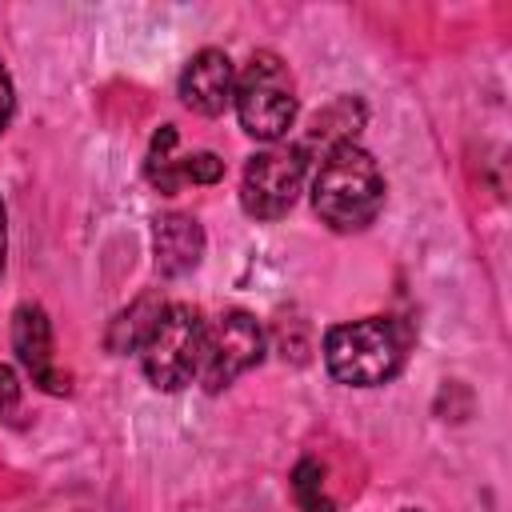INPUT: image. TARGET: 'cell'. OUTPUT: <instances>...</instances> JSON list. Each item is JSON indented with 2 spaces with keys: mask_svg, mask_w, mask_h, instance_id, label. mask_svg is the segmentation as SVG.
<instances>
[{
  "mask_svg": "<svg viewBox=\"0 0 512 512\" xmlns=\"http://www.w3.org/2000/svg\"><path fill=\"white\" fill-rule=\"evenodd\" d=\"M312 208L336 232L368 228L384 208V176L372 152H364L360 144H344L320 156V168L312 176Z\"/></svg>",
  "mask_w": 512,
  "mask_h": 512,
  "instance_id": "6da1fadb",
  "label": "cell"
},
{
  "mask_svg": "<svg viewBox=\"0 0 512 512\" xmlns=\"http://www.w3.org/2000/svg\"><path fill=\"white\" fill-rule=\"evenodd\" d=\"M404 348H408V332L392 316H364L324 332V364L332 380L352 388H372L392 380L404 364Z\"/></svg>",
  "mask_w": 512,
  "mask_h": 512,
  "instance_id": "7a4b0ae2",
  "label": "cell"
},
{
  "mask_svg": "<svg viewBox=\"0 0 512 512\" xmlns=\"http://www.w3.org/2000/svg\"><path fill=\"white\" fill-rule=\"evenodd\" d=\"M232 104H236L240 128L252 140L276 144L296 120V88H292L288 64L276 52H256L236 76Z\"/></svg>",
  "mask_w": 512,
  "mask_h": 512,
  "instance_id": "3957f363",
  "label": "cell"
},
{
  "mask_svg": "<svg viewBox=\"0 0 512 512\" xmlns=\"http://www.w3.org/2000/svg\"><path fill=\"white\" fill-rule=\"evenodd\" d=\"M200 344H204L200 312L188 308V304H164V312L156 316L152 332L140 344L144 376L160 392H176V388L192 384L196 380V364H200Z\"/></svg>",
  "mask_w": 512,
  "mask_h": 512,
  "instance_id": "277c9868",
  "label": "cell"
},
{
  "mask_svg": "<svg viewBox=\"0 0 512 512\" xmlns=\"http://www.w3.org/2000/svg\"><path fill=\"white\" fill-rule=\"evenodd\" d=\"M260 356H264V332H260L256 316L224 312L216 324H204L196 380L204 384V392H224L236 376H244L252 364H260Z\"/></svg>",
  "mask_w": 512,
  "mask_h": 512,
  "instance_id": "5b68a950",
  "label": "cell"
},
{
  "mask_svg": "<svg viewBox=\"0 0 512 512\" xmlns=\"http://www.w3.org/2000/svg\"><path fill=\"white\" fill-rule=\"evenodd\" d=\"M304 168H308V160L300 156L296 144L256 152L248 160V168H244V180H240L244 212L256 216V220H280L300 196Z\"/></svg>",
  "mask_w": 512,
  "mask_h": 512,
  "instance_id": "8992f818",
  "label": "cell"
},
{
  "mask_svg": "<svg viewBox=\"0 0 512 512\" xmlns=\"http://www.w3.org/2000/svg\"><path fill=\"white\" fill-rule=\"evenodd\" d=\"M12 352L20 368L32 376L36 388L64 396L68 392V372L56 364V344H52V320L40 304H20L12 312Z\"/></svg>",
  "mask_w": 512,
  "mask_h": 512,
  "instance_id": "52a82bcc",
  "label": "cell"
},
{
  "mask_svg": "<svg viewBox=\"0 0 512 512\" xmlns=\"http://www.w3.org/2000/svg\"><path fill=\"white\" fill-rule=\"evenodd\" d=\"M232 88H236V68L220 48L196 52L180 72V100L196 116H220L232 104Z\"/></svg>",
  "mask_w": 512,
  "mask_h": 512,
  "instance_id": "ba28073f",
  "label": "cell"
},
{
  "mask_svg": "<svg viewBox=\"0 0 512 512\" xmlns=\"http://www.w3.org/2000/svg\"><path fill=\"white\" fill-rule=\"evenodd\" d=\"M152 252H156V272L176 280V276H184V272H192L200 264L204 228L184 212H168L152 228Z\"/></svg>",
  "mask_w": 512,
  "mask_h": 512,
  "instance_id": "9c48e42d",
  "label": "cell"
},
{
  "mask_svg": "<svg viewBox=\"0 0 512 512\" xmlns=\"http://www.w3.org/2000/svg\"><path fill=\"white\" fill-rule=\"evenodd\" d=\"M360 128H364V104L352 100V96H340V100H332L324 112L312 116V124H308V132H304V140H300L296 148H300L304 160H320V156H328L332 148L356 144V132H360Z\"/></svg>",
  "mask_w": 512,
  "mask_h": 512,
  "instance_id": "30bf717a",
  "label": "cell"
},
{
  "mask_svg": "<svg viewBox=\"0 0 512 512\" xmlns=\"http://www.w3.org/2000/svg\"><path fill=\"white\" fill-rule=\"evenodd\" d=\"M160 312H164V300H160L156 292L132 300V304L112 320V328H108V348H112V352H140V344H144V336L152 332V324H156Z\"/></svg>",
  "mask_w": 512,
  "mask_h": 512,
  "instance_id": "8fae6325",
  "label": "cell"
},
{
  "mask_svg": "<svg viewBox=\"0 0 512 512\" xmlns=\"http://www.w3.org/2000/svg\"><path fill=\"white\" fill-rule=\"evenodd\" d=\"M172 148H176V128L172 124H160L152 144H148V160H144V172L152 180L156 192L172 196L180 188V160H172Z\"/></svg>",
  "mask_w": 512,
  "mask_h": 512,
  "instance_id": "7c38bea8",
  "label": "cell"
},
{
  "mask_svg": "<svg viewBox=\"0 0 512 512\" xmlns=\"http://www.w3.org/2000/svg\"><path fill=\"white\" fill-rule=\"evenodd\" d=\"M292 496H296L300 512H336V504L324 492V468L312 456H304L292 468Z\"/></svg>",
  "mask_w": 512,
  "mask_h": 512,
  "instance_id": "4fadbf2b",
  "label": "cell"
},
{
  "mask_svg": "<svg viewBox=\"0 0 512 512\" xmlns=\"http://www.w3.org/2000/svg\"><path fill=\"white\" fill-rule=\"evenodd\" d=\"M224 176V160L216 152H192L180 160V184H216Z\"/></svg>",
  "mask_w": 512,
  "mask_h": 512,
  "instance_id": "5bb4252c",
  "label": "cell"
},
{
  "mask_svg": "<svg viewBox=\"0 0 512 512\" xmlns=\"http://www.w3.org/2000/svg\"><path fill=\"white\" fill-rule=\"evenodd\" d=\"M20 412V376L0 364V420H12Z\"/></svg>",
  "mask_w": 512,
  "mask_h": 512,
  "instance_id": "9a60e30c",
  "label": "cell"
},
{
  "mask_svg": "<svg viewBox=\"0 0 512 512\" xmlns=\"http://www.w3.org/2000/svg\"><path fill=\"white\" fill-rule=\"evenodd\" d=\"M12 108H16V96H12V80H8V72H4V64H0V132L8 128V120H12Z\"/></svg>",
  "mask_w": 512,
  "mask_h": 512,
  "instance_id": "2e32d148",
  "label": "cell"
},
{
  "mask_svg": "<svg viewBox=\"0 0 512 512\" xmlns=\"http://www.w3.org/2000/svg\"><path fill=\"white\" fill-rule=\"evenodd\" d=\"M4 252H8V212H4V200H0V272H4Z\"/></svg>",
  "mask_w": 512,
  "mask_h": 512,
  "instance_id": "e0dca14e",
  "label": "cell"
},
{
  "mask_svg": "<svg viewBox=\"0 0 512 512\" xmlns=\"http://www.w3.org/2000/svg\"><path fill=\"white\" fill-rule=\"evenodd\" d=\"M404 512H416V508H404Z\"/></svg>",
  "mask_w": 512,
  "mask_h": 512,
  "instance_id": "ac0fdd59",
  "label": "cell"
}]
</instances>
